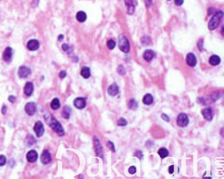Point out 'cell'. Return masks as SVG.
I'll return each instance as SVG.
<instances>
[{"label": "cell", "mask_w": 224, "mask_h": 179, "mask_svg": "<svg viewBox=\"0 0 224 179\" xmlns=\"http://www.w3.org/2000/svg\"><path fill=\"white\" fill-rule=\"evenodd\" d=\"M46 121L50 126L52 130H53L59 136H63L64 135V131L63 127H62V125L55 118L53 117L49 116Z\"/></svg>", "instance_id": "cell-1"}, {"label": "cell", "mask_w": 224, "mask_h": 179, "mask_svg": "<svg viewBox=\"0 0 224 179\" xmlns=\"http://www.w3.org/2000/svg\"><path fill=\"white\" fill-rule=\"evenodd\" d=\"M223 17V12L221 11L216 12L212 18L210 19V21L208 22V28L210 30H215L218 26L220 24V20Z\"/></svg>", "instance_id": "cell-2"}, {"label": "cell", "mask_w": 224, "mask_h": 179, "mask_svg": "<svg viewBox=\"0 0 224 179\" xmlns=\"http://www.w3.org/2000/svg\"><path fill=\"white\" fill-rule=\"evenodd\" d=\"M118 41V47L120 51L125 53H128L129 49H130V46H129L128 39L126 38V37L123 36V35H121L119 37Z\"/></svg>", "instance_id": "cell-3"}, {"label": "cell", "mask_w": 224, "mask_h": 179, "mask_svg": "<svg viewBox=\"0 0 224 179\" xmlns=\"http://www.w3.org/2000/svg\"><path fill=\"white\" fill-rule=\"evenodd\" d=\"M189 123L188 116L185 113H181L179 114L177 118V124L180 127H185L187 126Z\"/></svg>", "instance_id": "cell-4"}, {"label": "cell", "mask_w": 224, "mask_h": 179, "mask_svg": "<svg viewBox=\"0 0 224 179\" xmlns=\"http://www.w3.org/2000/svg\"><path fill=\"white\" fill-rule=\"evenodd\" d=\"M36 104L33 102H30V103H27L25 107H24V110H25L26 113L30 116L34 115L36 112Z\"/></svg>", "instance_id": "cell-5"}, {"label": "cell", "mask_w": 224, "mask_h": 179, "mask_svg": "<svg viewBox=\"0 0 224 179\" xmlns=\"http://www.w3.org/2000/svg\"><path fill=\"white\" fill-rule=\"evenodd\" d=\"M34 131L38 137H41L44 133V127L41 121H38L35 123Z\"/></svg>", "instance_id": "cell-6"}, {"label": "cell", "mask_w": 224, "mask_h": 179, "mask_svg": "<svg viewBox=\"0 0 224 179\" xmlns=\"http://www.w3.org/2000/svg\"><path fill=\"white\" fill-rule=\"evenodd\" d=\"M31 70L28 67L22 66H21L18 70V75L21 78H26L30 75Z\"/></svg>", "instance_id": "cell-7"}, {"label": "cell", "mask_w": 224, "mask_h": 179, "mask_svg": "<svg viewBox=\"0 0 224 179\" xmlns=\"http://www.w3.org/2000/svg\"><path fill=\"white\" fill-rule=\"evenodd\" d=\"M38 152L34 150H30L26 154V160L30 163L36 162L37 160H38Z\"/></svg>", "instance_id": "cell-8"}, {"label": "cell", "mask_w": 224, "mask_h": 179, "mask_svg": "<svg viewBox=\"0 0 224 179\" xmlns=\"http://www.w3.org/2000/svg\"><path fill=\"white\" fill-rule=\"evenodd\" d=\"M74 105L76 108L80 109H83L86 106V99L85 98L82 97H78L76 98L75 100L74 101Z\"/></svg>", "instance_id": "cell-9"}, {"label": "cell", "mask_w": 224, "mask_h": 179, "mask_svg": "<svg viewBox=\"0 0 224 179\" xmlns=\"http://www.w3.org/2000/svg\"><path fill=\"white\" fill-rule=\"evenodd\" d=\"M41 161L43 164H48L49 163L51 162V154L49 152V151L48 150H45L43 153L41 155Z\"/></svg>", "instance_id": "cell-10"}, {"label": "cell", "mask_w": 224, "mask_h": 179, "mask_svg": "<svg viewBox=\"0 0 224 179\" xmlns=\"http://www.w3.org/2000/svg\"><path fill=\"white\" fill-rule=\"evenodd\" d=\"M39 47V43L36 39H31L27 43V48L30 51H36Z\"/></svg>", "instance_id": "cell-11"}, {"label": "cell", "mask_w": 224, "mask_h": 179, "mask_svg": "<svg viewBox=\"0 0 224 179\" xmlns=\"http://www.w3.org/2000/svg\"><path fill=\"white\" fill-rule=\"evenodd\" d=\"M186 63L189 66H195L196 64V59L195 54L192 53H189L186 57Z\"/></svg>", "instance_id": "cell-12"}, {"label": "cell", "mask_w": 224, "mask_h": 179, "mask_svg": "<svg viewBox=\"0 0 224 179\" xmlns=\"http://www.w3.org/2000/svg\"><path fill=\"white\" fill-rule=\"evenodd\" d=\"M13 56V49L11 47H7L5 49L3 54V59L6 62H10Z\"/></svg>", "instance_id": "cell-13"}, {"label": "cell", "mask_w": 224, "mask_h": 179, "mask_svg": "<svg viewBox=\"0 0 224 179\" xmlns=\"http://www.w3.org/2000/svg\"><path fill=\"white\" fill-rule=\"evenodd\" d=\"M202 114L207 121H211L213 118V112L211 108H207L203 110Z\"/></svg>", "instance_id": "cell-14"}, {"label": "cell", "mask_w": 224, "mask_h": 179, "mask_svg": "<svg viewBox=\"0 0 224 179\" xmlns=\"http://www.w3.org/2000/svg\"><path fill=\"white\" fill-rule=\"evenodd\" d=\"M34 91V85L31 82L26 83L24 87V93L26 96H30Z\"/></svg>", "instance_id": "cell-15"}, {"label": "cell", "mask_w": 224, "mask_h": 179, "mask_svg": "<svg viewBox=\"0 0 224 179\" xmlns=\"http://www.w3.org/2000/svg\"><path fill=\"white\" fill-rule=\"evenodd\" d=\"M118 92H119L118 87L115 83L112 84V85L111 86H109V87L108 88V93L112 96H116V94L118 93Z\"/></svg>", "instance_id": "cell-16"}, {"label": "cell", "mask_w": 224, "mask_h": 179, "mask_svg": "<svg viewBox=\"0 0 224 179\" xmlns=\"http://www.w3.org/2000/svg\"><path fill=\"white\" fill-rule=\"evenodd\" d=\"M155 56V53L153 51L151 50V49H147L145 52H144L143 57L145 61L147 62H150L153 60V59Z\"/></svg>", "instance_id": "cell-17"}, {"label": "cell", "mask_w": 224, "mask_h": 179, "mask_svg": "<svg viewBox=\"0 0 224 179\" xmlns=\"http://www.w3.org/2000/svg\"><path fill=\"white\" fill-rule=\"evenodd\" d=\"M221 60L220 58L218 55H212L210 57L209 59V63L212 66H217L220 63Z\"/></svg>", "instance_id": "cell-18"}, {"label": "cell", "mask_w": 224, "mask_h": 179, "mask_svg": "<svg viewBox=\"0 0 224 179\" xmlns=\"http://www.w3.org/2000/svg\"><path fill=\"white\" fill-rule=\"evenodd\" d=\"M81 76L85 79H88L91 76V72L90 69L88 67L84 66L81 70Z\"/></svg>", "instance_id": "cell-19"}, {"label": "cell", "mask_w": 224, "mask_h": 179, "mask_svg": "<svg viewBox=\"0 0 224 179\" xmlns=\"http://www.w3.org/2000/svg\"><path fill=\"white\" fill-rule=\"evenodd\" d=\"M143 103L145 105H151L153 103V97L151 94H147L143 96Z\"/></svg>", "instance_id": "cell-20"}, {"label": "cell", "mask_w": 224, "mask_h": 179, "mask_svg": "<svg viewBox=\"0 0 224 179\" xmlns=\"http://www.w3.org/2000/svg\"><path fill=\"white\" fill-rule=\"evenodd\" d=\"M94 143H95V151L97 153V155L100 156V157H102V148L101 146L100 143H99V141L97 138L95 137L94 138Z\"/></svg>", "instance_id": "cell-21"}, {"label": "cell", "mask_w": 224, "mask_h": 179, "mask_svg": "<svg viewBox=\"0 0 224 179\" xmlns=\"http://www.w3.org/2000/svg\"><path fill=\"white\" fill-rule=\"evenodd\" d=\"M71 109L68 106H64L63 110L62 111V116L64 119H69L71 117Z\"/></svg>", "instance_id": "cell-22"}, {"label": "cell", "mask_w": 224, "mask_h": 179, "mask_svg": "<svg viewBox=\"0 0 224 179\" xmlns=\"http://www.w3.org/2000/svg\"><path fill=\"white\" fill-rule=\"evenodd\" d=\"M87 19V15L85 12L84 11H79L76 14V19L77 21L80 22H84L86 21Z\"/></svg>", "instance_id": "cell-23"}, {"label": "cell", "mask_w": 224, "mask_h": 179, "mask_svg": "<svg viewBox=\"0 0 224 179\" xmlns=\"http://www.w3.org/2000/svg\"><path fill=\"white\" fill-rule=\"evenodd\" d=\"M60 106H61V103H60V101H59L58 98H55L51 101V108L53 109V110H57V109H59V108H60Z\"/></svg>", "instance_id": "cell-24"}, {"label": "cell", "mask_w": 224, "mask_h": 179, "mask_svg": "<svg viewBox=\"0 0 224 179\" xmlns=\"http://www.w3.org/2000/svg\"><path fill=\"white\" fill-rule=\"evenodd\" d=\"M158 154L162 159H164V158L167 157V156H168V154H169V152H168V150L166 148H162L158 150Z\"/></svg>", "instance_id": "cell-25"}, {"label": "cell", "mask_w": 224, "mask_h": 179, "mask_svg": "<svg viewBox=\"0 0 224 179\" xmlns=\"http://www.w3.org/2000/svg\"><path fill=\"white\" fill-rule=\"evenodd\" d=\"M138 104L137 103V102L134 100V99H131L128 103V108L131 110H135L138 108Z\"/></svg>", "instance_id": "cell-26"}, {"label": "cell", "mask_w": 224, "mask_h": 179, "mask_svg": "<svg viewBox=\"0 0 224 179\" xmlns=\"http://www.w3.org/2000/svg\"><path fill=\"white\" fill-rule=\"evenodd\" d=\"M27 139V145L28 146H32L34 144L36 143V140H35L34 138L33 137V136L32 135H30V136H28V137L26 138Z\"/></svg>", "instance_id": "cell-27"}, {"label": "cell", "mask_w": 224, "mask_h": 179, "mask_svg": "<svg viewBox=\"0 0 224 179\" xmlns=\"http://www.w3.org/2000/svg\"><path fill=\"white\" fill-rule=\"evenodd\" d=\"M106 45H107V47L109 49H111V50H113V49L116 46V43H115V41L111 39V40H109L107 41V44H106Z\"/></svg>", "instance_id": "cell-28"}, {"label": "cell", "mask_w": 224, "mask_h": 179, "mask_svg": "<svg viewBox=\"0 0 224 179\" xmlns=\"http://www.w3.org/2000/svg\"><path fill=\"white\" fill-rule=\"evenodd\" d=\"M118 123V125L119 126H126L127 124H128V122H127V121L125 119L121 118L118 119V123Z\"/></svg>", "instance_id": "cell-29"}, {"label": "cell", "mask_w": 224, "mask_h": 179, "mask_svg": "<svg viewBox=\"0 0 224 179\" xmlns=\"http://www.w3.org/2000/svg\"><path fill=\"white\" fill-rule=\"evenodd\" d=\"M6 157L4 155H0V166H3L6 164Z\"/></svg>", "instance_id": "cell-30"}, {"label": "cell", "mask_w": 224, "mask_h": 179, "mask_svg": "<svg viewBox=\"0 0 224 179\" xmlns=\"http://www.w3.org/2000/svg\"><path fill=\"white\" fill-rule=\"evenodd\" d=\"M118 72L119 74H120V75H122V76H123L126 74V70H125V69H124L123 66L120 65L118 66Z\"/></svg>", "instance_id": "cell-31"}, {"label": "cell", "mask_w": 224, "mask_h": 179, "mask_svg": "<svg viewBox=\"0 0 224 179\" xmlns=\"http://www.w3.org/2000/svg\"><path fill=\"white\" fill-rule=\"evenodd\" d=\"M106 145H107L108 148H110V150H111L112 151H113V152H115V148H114V144L112 143V142L111 141H109L107 144H106Z\"/></svg>", "instance_id": "cell-32"}, {"label": "cell", "mask_w": 224, "mask_h": 179, "mask_svg": "<svg viewBox=\"0 0 224 179\" xmlns=\"http://www.w3.org/2000/svg\"><path fill=\"white\" fill-rule=\"evenodd\" d=\"M128 171H129V173L131 174V175H133V174H135L136 173V167L134 166H131L129 168Z\"/></svg>", "instance_id": "cell-33"}, {"label": "cell", "mask_w": 224, "mask_h": 179, "mask_svg": "<svg viewBox=\"0 0 224 179\" xmlns=\"http://www.w3.org/2000/svg\"><path fill=\"white\" fill-rule=\"evenodd\" d=\"M66 76V72L64 70L61 71L60 73H59V78H61V79H63V78H65Z\"/></svg>", "instance_id": "cell-34"}, {"label": "cell", "mask_w": 224, "mask_h": 179, "mask_svg": "<svg viewBox=\"0 0 224 179\" xmlns=\"http://www.w3.org/2000/svg\"><path fill=\"white\" fill-rule=\"evenodd\" d=\"M161 117H162V119H164V121H167V122H169V121H170V118H169V117L167 115H166V114H162Z\"/></svg>", "instance_id": "cell-35"}, {"label": "cell", "mask_w": 224, "mask_h": 179, "mask_svg": "<svg viewBox=\"0 0 224 179\" xmlns=\"http://www.w3.org/2000/svg\"><path fill=\"white\" fill-rule=\"evenodd\" d=\"M8 99H9V101L10 102V103H14L15 102V101H16L15 96H13V95L9 96Z\"/></svg>", "instance_id": "cell-36"}, {"label": "cell", "mask_w": 224, "mask_h": 179, "mask_svg": "<svg viewBox=\"0 0 224 179\" xmlns=\"http://www.w3.org/2000/svg\"><path fill=\"white\" fill-rule=\"evenodd\" d=\"M174 2L176 6H180L183 3V0H174Z\"/></svg>", "instance_id": "cell-37"}, {"label": "cell", "mask_w": 224, "mask_h": 179, "mask_svg": "<svg viewBox=\"0 0 224 179\" xmlns=\"http://www.w3.org/2000/svg\"><path fill=\"white\" fill-rule=\"evenodd\" d=\"M62 49H63V51H66L68 50L69 46L67 44H63V45H62Z\"/></svg>", "instance_id": "cell-38"}, {"label": "cell", "mask_w": 224, "mask_h": 179, "mask_svg": "<svg viewBox=\"0 0 224 179\" xmlns=\"http://www.w3.org/2000/svg\"><path fill=\"white\" fill-rule=\"evenodd\" d=\"M168 171L170 174H172L174 171V165H171L170 167L168 169Z\"/></svg>", "instance_id": "cell-39"}, {"label": "cell", "mask_w": 224, "mask_h": 179, "mask_svg": "<svg viewBox=\"0 0 224 179\" xmlns=\"http://www.w3.org/2000/svg\"><path fill=\"white\" fill-rule=\"evenodd\" d=\"M1 112H2V114H3V115H4V114H6V112H7V106H3V107H2Z\"/></svg>", "instance_id": "cell-40"}, {"label": "cell", "mask_w": 224, "mask_h": 179, "mask_svg": "<svg viewBox=\"0 0 224 179\" xmlns=\"http://www.w3.org/2000/svg\"><path fill=\"white\" fill-rule=\"evenodd\" d=\"M63 39H64V36H63V35H59V37H58V39H59V40L60 41H61L62 40H63Z\"/></svg>", "instance_id": "cell-41"}]
</instances>
